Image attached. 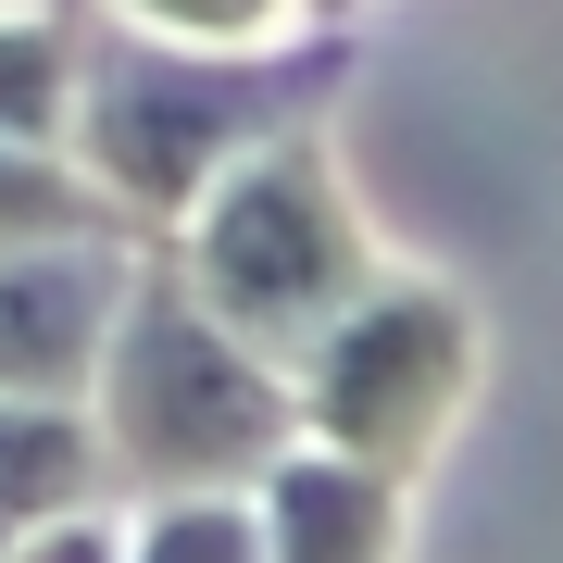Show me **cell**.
Segmentation results:
<instances>
[{"label": "cell", "instance_id": "6", "mask_svg": "<svg viewBox=\"0 0 563 563\" xmlns=\"http://www.w3.org/2000/svg\"><path fill=\"white\" fill-rule=\"evenodd\" d=\"M263 563H401V476L301 439L263 476Z\"/></svg>", "mask_w": 563, "mask_h": 563}, {"label": "cell", "instance_id": "4", "mask_svg": "<svg viewBox=\"0 0 563 563\" xmlns=\"http://www.w3.org/2000/svg\"><path fill=\"white\" fill-rule=\"evenodd\" d=\"M463 388H476V313L426 276H388L376 301H351L325 325V351L301 363V439L351 451L376 476H413L451 439Z\"/></svg>", "mask_w": 563, "mask_h": 563}, {"label": "cell", "instance_id": "11", "mask_svg": "<svg viewBox=\"0 0 563 563\" xmlns=\"http://www.w3.org/2000/svg\"><path fill=\"white\" fill-rule=\"evenodd\" d=\"M301 0H113V25L139 38H176V51H263Z\"/></svg>", "mask_w": 563, "mask_h": 563}, {"label": "cell", "instance_id": "7", "mask_svg": "<svg viewBox=\"0 0 563 563\" xmlns=\"http://www.w3.org/2000/svg\"><path fill=\"white\" fill-rule=\"evenodd\" d=\"M101 488H113L101 413H76V401H0V563H13V539L88 514Z\"/></svg>", "mask_w": 563, "mask_h": 563}, {"label": "cell", "instance_id": "1", "mask_svg": "<svg viewBox=\"0 0 563 563\" xmlns=\"http://www.w3.org/2000/svg\"><path fill=\"white\" fill-rule=\"evenodd\" d=\"M339 88H351L339 38H313V51H176V38H139V25H101L76 51V163L113 188L125 225L176 239L251 151L301 139Z\"/></svg>", "mask_w": 563, "mask_h": 563}, {"label": "cell", "instance_id": "9", "mask_svg": "<svg viewBox=\"0 0 563 563\" xmlns=\"http://www.w3.org/2000/svg\"><path fill=\"white\" fill-rule=\"evenodd\" d=\"M76 25L51 13H0V151H51L76 139Z\"/></svg>", "mask_w": 563, "mask_h": 563}, {"label": "cell", "instance_id": "8", "mask_svg": "<svg viewBox=\"0 0 563 563\" xmlns=\"http://www.w3.org/2000/svg\"><path fill=\"white\" fill-rule=\"evenodd\" d=\"M139 225L113 213V188L63 151H0V263L25 251H125Z\"/></svg>", "mask_w": 563, "mask_h": 563}, {"label": "cell", "instance_id": "3", "mask_svg": "<svg viewBox=\"0 0 563 563\" xmlns=\"http://www.w3.org/2000/svg\"><path fill=\"white\" fill-rule=\"evenodd\" d=\"M163 263H176L188 301H201L225 339H251L263 363H313L325 325L388 288V263L363 239V213H351V188H339V163H325L313 125L276 139V151H251L239 176L163 239Z\"/></svg>", "mask_w": 563, "mask_h": 563}, {"label": "cell", "instance_id": "5", "mask_svg": "<svg viewBox=\"0 0 563 563\" xmlns=\"http://www.w3.org/2000/svg\"><path fill=\"white\" fill-rule=\"evenodd\" d=\"M139 263L125 251H25L0 263V401H76L101 388Z\"/></svg>", "mask_w": 563, "mask_h": 563}, {"label": "cell", "instance_id": "12", "mask_svg": "<svg viewBox=\"0 0 563 563\" xmlns=\"http://www.w3.org/2000/svg\"><path fill=\"white\" fill-rule=\"evenodd\" d=\"M13 563H125V526L63 514V526H38V539H13Z\"/></svg>", "mask_w": 563, "mask_h": 563}, {"label": "cell", "instance_id": "10", "mask_svg": "<svg viewBox=\"0 0 563 563\" xmlns=\"http://www.w3.org/2000/svg\"><path fill=\"white\" fill-rule=\"evenodd\" d=\"M125 563H263V501L213 488V501H151L125 526Z\"/></svg>", "mask_w": 563, "mask_h": 563}, {"label": "cell", "instance_id": "13", "mask_svg": "<svg viewBox=\"0 0 563 563\" xmlns=\"http://www.w3.org/2000/svg\"><path fill=\"white\" fill-rule=\"evenodd\" d=\"M313 13H339V0H313Z\"/></svg>", "mask_w": 563, "mask_h": 563}, {"label": "cell", "instance_id": "2", "mask_svg": "<svg viewBox=\"0 0 563 563\" xmlns=\"http://www.w3.org/2000/svg\"><path fill=\"white\" fill-rule=\"evenodd\" d=\"M101 451H113V488H151V501L263 488L301 451V376L263 363L251 339H225L188 301V276L151 251L101 351Z\"/></svg>", "mask_w": 563, "mask_h": 563}]
</instances>
